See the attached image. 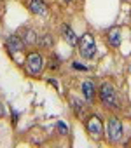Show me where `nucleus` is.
Returning a JSON list of instances; mask_svg holds the SVG:
<instances>
[{
	"label": "nucleus",
	"mask_w": 131,
	"mask_h": 148,
	"mask_svg": "<svg viewBox=\"0 0 131 148\" xmlns=\"http://www.w3.org/2000/svg\"><path fill=\"white\" fill-rule=\"evenodd\" d=\"M79 52L84 59H93L96 54V44H94V37L91 33H84L79 40Z\"/></svg>",
	"instance_id": "nucleus-1"
},
{
	"label": "nucleus",
	"mask_w": 131,
	"mask_h": 148,
	"mask_svg": "<svg viewBox=\"0 0 131 148\" xmlns=\"http://www.w3.org/2000/svg\"><path fill=\"white\" fill-rule=\"evenodd\" d=\"M100 99L105 106H110V108H117V99H115V89L110 86V84H101L100 87Z\"/></svg>",
	"instance_id": "nucleus-2"
},
{
	"label": "nucleus",
	"mask_w": 131,
	"mask_h": 148,
	"mask_svg": "<svg viewBox=\"0 0 131 148\" xmlns=\"http://www.w3.org/2000/svg\"><path fill=\"white\" fill-rule=\"evenodd\" d=\"M107 136L110 141H119L121 136H122V122L119 119H110L108 120V125H107Z\"/></svg>",
	"instance_id": "nucleus-3"
},
{
	"label": "nucleus",
	"mask_w": 131,
	"mask_h": 148,
	"mask_svg": "<svg viewBox=\"0 0 131 148\" xmlns=\"http://www.w3.org/2000/svg\"><path fill=\"white\" fill-rule=\"evenodd\" d=\"M26 66L30 70V73H33V75H39V73L42 71V66H44V59L39 52H30L28 58H26Z\"/></svg>",
	"instance_id": "nucleus-4"
},
{
	"label": "nucleus",
	"mask_w": 131,
	"mask_h": 148,
	"mask_svg": "<svg viewBox=\"0 0 131 148\" xmlns=\"http://www.w3.org/2000/svg\"><path fill=\"white\" fill-rule=\"evenodd\" d=\"M86 127H88V132H89L93 138H100V136L103 134V124H101V120H100L96 115H93V117L88 119Z\"/></svg>",
	"instance_id": "nucleus-5"
},
{
	"label": "nucleus",
	"mask_w": 131,
	"mask_h": 148,
	"mask_svg": "<svg viewBox=\"0 0 131 148\" xmlns=\"http://www.w3.org/2000/svg\"><path fill=\"white\" fill-rule=\"evenodd\" d=\"M6 45H7V51H9L11 54H16V52H19V51L25 47V42H23L19 37L12 35V37H9V38H7Z\"/></svg>",
	"instance_id": "nucleus-6"
},
{
	"label": "nucleus",
	"mask_w": 131,
	"mask_h": 148,
	"mask_svg": "<svg viewBox=\"0 0 131 148\" xmlns=\"http://www.w3.org/2000/svg\"><path fill=\"white\" fill-rule=\"evenodd\" d=\"M61 32H63V38L67 40L70 45H77V44H79V37L75 35V32L72 30V26H68V25H63Z\"/></svg>",
	"instance_id": "nucleus-7"
},
{
	"label": "nucleus",
	"mask_w": 131,
	"mask_h": 148,
	"mask_svg": "<svg viewBox=\"0 0 131 148\" xmlns=\"http://www.w3.org/2000/svg\"><path fill=\"white\" fill-rule=\"evenodd\" d=\"M107 40H108V45H112V47H119V45H121V30H119V28H112V30H108V33H107Z\"/></svg>",
	"instance_id": "nucleus-8"
},
{
	"label": "nucleus",
	"mask_w": 131,
	"mask_h": 148,
	"mask_svg": "<svg viewBox=\"0 0 131 148\" xmlns=\"http://www.w3.org/2000/svg\"><path fill=\"white\" fill-rule=\"evenodd\" d=\"M30 11L33 12V14H46L47 12V5H46V2L44 0H30Z\"/></svg>",
	"instance_id": "nucleus-9"
},
{
	"label": "nucleus",
	"mask_w": 131,
	"mask_h": 148,
	"mask_svg": "<svg viewBox=\"0 0 131 148\" xmlns=\"http://www.w3.org/2000/svg\"><path fill=\"white\" fill-rule=\"evenodd\" d=\"M82 92H84V98H86L88 101H93V99H94V84L89 82V80H86V82L82 84Z\"/></svg>",
	"instance_id": "nucleus-10"
},
{
	"label": "nucleus",
	"mask_w": 131,
	"mask_h": 148,
	"mask_svg": "<svg viewBox=\"0 0 131 148\" xmlns=\"http://www.w3.org/2000/svg\"><path fill=\"white\" fill-rule=\"evenodd\" d=\"M21 40L25 42V45H26V44H30V45H32V44H37V40H39V38H37V33H35L33 30H26V32H25V37H23Z\"/></svg>",
	"instance_id": "nucleus-11"
},
{
	"label": "nucleus",
	"mask_w": 131,
	"mask_h": 148,
	"mask_svg": "<svg viewBox=\"0 0 131 148\" xmlns=\"http://www.w3.org/2000/svg\"><path fill=\"white\" fill-rule=\"evenodd\" d=\"M37 42H39L42 47H52V44H54V40H52L51 35H44V37H40Z\"/></svg>",
	"instance_id": "nucleus-12"
},
{
	"label": "nucleus",
	"mask_w": 131,
	"mask_h": 148,
	"mask_svg": "<svg viewBox=\"0 0 131 148\" xmlns=\"http://www.w3.org/2000/svg\"><path fill=\"white\" fill-rule=\"evenodd\" d=\"M72 105H74L75 113H77V115H81V113H82V110H84V105H82V103H79V99H72Z\"/></svg>",
	"instance_id": "nucleus-13"
},
{
	"label": "nucleus",
	"mask_w": 131,
	"mask_h": 148,
	"mask_svg": "<svg viewBox=\"0 0 131 148\" xmlns=\"http://www.w3.org/2000/svg\"><path fill=\"white\" fill-rule=\"evenodd\" d=\"M59 66V59H58V56L54 54V56H51V59H49V68L52 70V68H58Z\"/></svg>",
	"instance_id": "nucleus-14"
},
{
	"label": "nucleus",
	"mask_w": 131,
	"mask_h": 148,
	"mask_svg": "<svg viewBox=\"0 0 131 148\" xmlns=\"http://www.w3.org/2000/svg\"><path fill=\"white\" fill-rule=\"evenodd\" d=\"M58 131H59L61 134H67V132H68V129H67V125H65L63 122H58Z\"/></svg>",
	"instance_id": "nucleus-15"
},
{
	"label": "nucleus",
	"mask_w": 131,
	"mask_h": 148,
	"mask_svg": "<svg viewBox=\"0 0 131 148\" xmlns=\"http://www.w3.org/2000/svg\"><path fill=\"white\" fill-rule=\"evenodd\" d=\"M74 68H77V70H88L84 64H81V63H74Z\"/></svg>",
	"instance_id": "nucleus-16"
},
{
	"label": "nucleus",
	"mask_w": 131,
	"mask_h": 148,
	"mask_svg": "<svg viewBox=\"0 0 131 148\" xmlns=\"http://www.w3.org/2000/svg\"><path fill=\"white\" fill-rule=\"evenodd\" d=\"M4 113H6L4 112V106H2V103H0V117H4Z\"/></svg>",
	"instance_id": "nucleus-17"
},
{
	"label": "nucleus",
	"mask_w": 131,
	"mask_h": 148,
	"mask_svg": "<svg viewBox=\"0 0 131 148\" xmlns=\"http://www.w3.org/2000/svg\"><path fill=\"white\" fill-rule=\"evenodd\" d=\"M63 2H70V0H63Z\"/></svg>",
	"instance_id": "nucleus-18"
}]
</instances>
